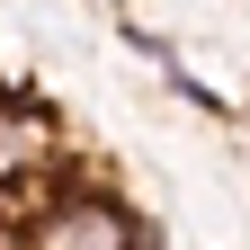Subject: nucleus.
Segmentation results:
<instances>
[{"instance_id":"f03ea898","label":"nucleus","mask_w":250,"mask_h":250,"mask_svg":"<svg viewBox=\"0 0 250 250\" xmlns=\"http://www.w3.org/2000/svg\"><path fill=\"white\" fill-rule=\"evenodd\" d=\"M45 152H54V116H36V107H9L0 116V188L9 179H27V170H45Z\"/></svg>"},{"instance_id":"f257e3e1","label":"nucleus","mask_w":250,"mask_h":250,"mask_svg":"<svg viewBox=\"0 0 250 250\" xmlns=\"http://www.w3.org/2000/svg\"><path fill=\"white\" fill-rule=\"evenodd\" d=\"M134 241H143V224L107 188H62L36 224L18 232V250H134Z\"/></svg>"}]
</instances>
